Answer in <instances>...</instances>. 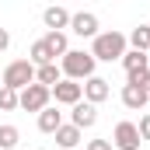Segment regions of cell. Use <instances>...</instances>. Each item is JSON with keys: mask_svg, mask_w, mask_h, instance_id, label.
Wrapping results in <instances>:
<instances>
[{"mask_svg": "<svg viewBox=\"0 0 150 150\" xmlns=\"http://www.w3.org/2000/svg\"><path fill=\"white\" fill-rule=\"evenodd\" d=\"M129 49V38L122 35V32H98V35L91 38V56L98 59V63H115V59H122V52Z\"/></svg>", "mask_w": 150, "mask_h": 150, "instance_id": "6da1fadb", "label": "cell"}, {"mask_svg": "<svg viewBox=\"0 0 150 150\" xmlns=\"http://www.w3.org/2000/svg\"><path fill=\"white\" fill-rule=\"evenodd\" d=\"M136 129H140V140H143V143H150V112H147V115H140Z\"/></svg>", "mask_w": 150, "mask_h": 150, "instance_id": "44dd1931", "label": "cell"}, {"mask_svg": "<svg viewBox=\"0 0 150 150\" xmlns=\"http://www.w3.org/2000/svg\"><path fill=\"white\" fill-rule=\"evenodd\" d=\"M42 25H45L49 32H67V28H70V11L59 7V4H52V7L42 11Z\"/></svg>", "mask_w": 150, "mask_h": 150, "instance_id": "30bf717a", "label": "cell"}, {"mask_svg": "<svg viewBox=\"0 0 150 150\" xmlns=\"http://www.w3.org/2000/svg\"><path fill=\"white\" fill-rule=\"evenodd\" d=\"M35 80H38V84H45V87L59 84V80H63V70H59V63L52 59V63H42V67H35Z\"/></svg>", "mask_w": 150, "mask_h": 150, "instance_id": "9a60e30c", "label": "cell"}, {"mask_svg": "<svg viewBox=\"0 0 150 150\" xmlns=\"http://www.w3.org/2000/svg\"><path fill=\"white\" fill-rule=\"evenodd\" d=\"M52 98H56V105H77L80 98H84V84L80 80H70V77H63L59 84H52Z\"/></svg>", "mask_w": 150, "mask_h": 150, "instance_id": "8992f818", "label": "cell"}, {"mask_svg": "<svg viewBox=\"0 0 150 150\" xmlns=\"http://www.w3.org/2000/svg\"><path fill=\"white\" fill-rule=\"evenodd\" d=\"M59 126H63V112H59L56 105H45V108L38 112V129H42V133H49V136H52Z\"/></svg>", "mask_w": 150, "mask_h": 150, "instance_id": "4fadbf2b", "label": "cell"}, {"mask_svg": "<svg viewBox=\"0 0 150 150\" xmlns=\"http://www.w3.org/2000/svg\"><path fill=\"white\" fill-rule=\"evenodd\" d=\"M14 108H18V91L0 84V112H14Z\"/></svg>", "mask_w": 150, "mask_h": 150, "instance_id": "ffe728a7", "label": "cell"}, {"mask_svg": "<svg viewBox=\"0 0 150 150\" xmlns=\"http://www.w3.org/2000/svg\"><path fill=\"white\" fill-rule=\"evenodd\" d=\"M59 70H63V77H70V80H87V77H94V70H98V59L91 56V49L84 52V49H67L63 56H59Z\"/></svg>", "mask_w": 150, "mask_h": 150, "instance_id": "7a4b0ae2", "label": "cell"}, {"mask_svg": "<svg viewBox=\"0 0 150 150\" xmlns=\"http://www.w3.org/2000/svg\"><path fill=\"white\" fill-rule=\"evenodd\" d=\"M14 150H21V147H14Z\"/></svg>", "mask_w": 150, "mask_h": 150, "instance_id": "4316f807", "label": "cell"}, {"mask_svg": "<svg viewBox=\"0 0 150 150\" xmlns=\"http://www.w3.org/2000/svg\"><path fill=\"white\" fill-rule=\"evenodd\" d=\"M42 42L49 45V52H52V59H59L67 49H70V38H67V32H45L42 35Z\"/></svg>", "mask_w": 150, "mask_h": 150, "instance_id": "2e32d148", "label": "cell"}, {"mask_svg": "<svg viewBox=\"0 0 150 150\" xmlns=\"http://www.w3.org/2000/svg\"><path fill=\"white\" fill-rule=\"evenodd\" d=\"M0 84H4V70H0Z\"/></svg>", "mask_w": 150, "mask_h": 150, "instance_id": "d4e9b609", "label": "cell"}, {"mask_svg": "<svg viewBox=\"0 0 150 150\" xmlns=\"http://www.w3.org/2000/svg\"><path fill=\"white\" fill-rule=\"evenodd\" d=\"M70 32L80 38H94L101 32V25H98V14H91V11H77L70 14Z\"/></svg>", "mask_w": 150, "mask_h": 150, "instance_id": "52a82bcc", "label": "cell"}, {"mask_svg": "<svg viewBox=\"0 0 150 150\" xmlns=\"http://www.w3.org/2000/svg\"><path fill=\"white\" fill-rule=\"evenodd\" d=\"M7 49H11V32L0 28V52H7Z\"/></svg>", "mask_w": 150, "mask_h": 150, "instance_id": "603a6c76", "label": "cell"}, {"mask_svg": "<svg viewBox=\"0 0 150 150\" xmlns=\"http://www.w3.org/2000/svg\"><path fill=\"white\" fill-rule=\"evenodd\" d=\"M70 122L74 126H80V129H91L94 122H98V105H91V101H77V105H70Z\"/></svg>", "mask_w": 150, "mask_h": 150, "instance_id": "9c48e42d", "label": "cell"}, {"mask_svg": "<svg viewBox=\"0 0 150 150\" xmlns=\"http://www.w3.org/2000/svg\"><path fill=\"white\" fill-rule=\"evenodd\" d=\"M38 150H45V147H38Z\"/></svg>", "mask_w": 150, "mask_h": 150, "instance_id": "83f0119b", "label": "cell"}, {"mask_svg": "<svg viewBox=\"0 0 150 150\" xmlns=\"http://www.w3.org/2000/svg\"><path fill=\"white\" fill-rule=\"evenodd\" d=\"M119 63L126 67V74H133V70H150V59H147V52H143V49H126Z\"/></svg>", "mask_w": 150, "mask_h": 150, "instance_id": "5bb4252c", "label": "cell"}, {"mask_svg": "<svg viewBox=\"0 0 150 150\" xmlns=\"http://www.w3.org/2000/svg\"><path fill=\"white\" fill-rule=\"evenodd\" d=\"M147 59H150V49H147Z\"/></svg>", "mask_w": 150, "mask_h": 150, "instance_id": "484cf974", "label": "cell"}, {"mask_svg": "<svg viewBox=\"0 0 150 150\" xmlns=\"http://www.w3.org/2000/svg\"><path fill=\"white\" fill-rule=\"evenodd\" d=\"M18 140H21V129L11 126V122H4V126H0V150H14Z\"/></svg>", "mask_w": 150, "mask_h": 150, "instance_id": "ac0fdd59", "label": "cell"}, {"mask_svg": "<svg viewBox=\"0 0 150 150\" xmlns=\"http://www.w3.org/2000/svg\"><path fill=\"white\" fill-rule=\"evenodd\" d=\"M108 94H112V87H108V80H105V77H98V74H94V77H87V80H84V101H91V105H101Z\"/></svg>", "mask_w": 150, "mask_h": 150, "instance_id": "8fae6325", "label": "cell"}, {"mask_svg": "<svg viewBox=\"0 0 150 150\" xmlns=\"http://www.w3.org/2000/svg\"><path fill=\"white\" fill-rule=\"evenodd\" d=\"M49 101H52V87H45V84H38V80H32L28 87L18 91V108H25V112H35L38 115Z\"/></svg>", "mask_w": 150, "mask_h": 150, "instance_id": "3957f363", "label": "cell"}, {"mask_svg": "<svg viewBox=\"0 0 150 150\" xmlns=\"http://www.w3.org/2000/svg\"><path fill=\"white\" fill-rule=\"evenodd\" d=\"M32 80H35V63H32V59H11V63L4 67V87L21 91V87H28Z\"/></svg>", "mask_w": 150, "mask_h": 150, "instance_id": "277c9868", "label": "cell"}, {"mask_svg": "<svg viewBox=\"0 0 150 150\" xmlns=\"http://www.w3.org/2000/svg\"><path fill=\"white\" fill-rule=\"evenodd\" d=\"M28 59H32L35 67H42V63H52V52H49V45L38 38V42H32V49H28Z\"/></svg>", "mask_w": 150, "mask_h": 150, "instance_id": "d6986e66", "label": "cell"}, {"mask_svg": "<svg viewBox=\"0 0 150 150\" xmlns=\"http://www.w3.org/2000/svg\"><path fill=\"white\" fill-rule=\"evenodd\" d=\"M143 87H147V91H150V70H147V77H143Z\"/></svg>", "mask_w": 150, "mask_h": 150, "instance_id": "cb8c5ba5", "label": "cell"}, {"mask_svg": "<svg viewBox=\"0 0 150 150\" xmlns=\"http://www.w3.org/2000/svg\"><path fill=\"white\" fill-rule=\"evenodd\" d=\"M126 38H129V49H143L147 52L150 49V25H136Z\"/></svg>", "mask_w": 150, "mask_h": 150, "instance_id": "e0dca14e", "label": "cell"}, {"mask_svg": "<svg viewBox=\"0 0 150 150\" xmlns=\"http://www.w3.org/2000/svg\"><path fill=\"white\" fill-rule=\"evenodd\" d=\"M150 101V91L143 84H122V105L129 108V112H143Z\"/></svg>", "mask_w": 150, "mask_h": 150, "instance_id": "ba28073f", "label": "cell"}, {"mask_svg": "<svg viewBox=\"0 0 150 150\" xmlns=\"http://www.w3.org/2000/svg\"><path fill=\"white\" fill-rule=\"evenodd\" d=\"M52 136H56V147L74 150L77 143H80V136H84V129H80V126H74V122H63V126H59V129H56Z\"/></svg>", "mask_w": 150, "mask_h": 150, "instance_id": "7c38bea8", "label": "cell"}, {"mask_svg": "<svg viewBox=\"0 0 150 150\" xmlns=\"http://www.w3.org/2000/svg\"><path fill=\"white\" fill-rule=\"evenodd\" d=\"M140 129H136V122H129V119H122V122H115L112 129V147L115 150H140Z\"/></svg>", "mask_w": 150, "mask_h": 150, "instance_id": "5b68a950", "label": "cell"}, {"mask_svg": "<svg viewBox=\"0 0 150 150\" xmlns=\"http://www.w3.org/2000/svg\"><path fill=\"white\" fill-rule=\"evenodd\" d=\"M87 150H115L112 140H87Z\"/></svg>", "mask_w": 150, "mask_h": 150, "instance_id": "7402d4cb", "label": "cell"}]
</instances>
